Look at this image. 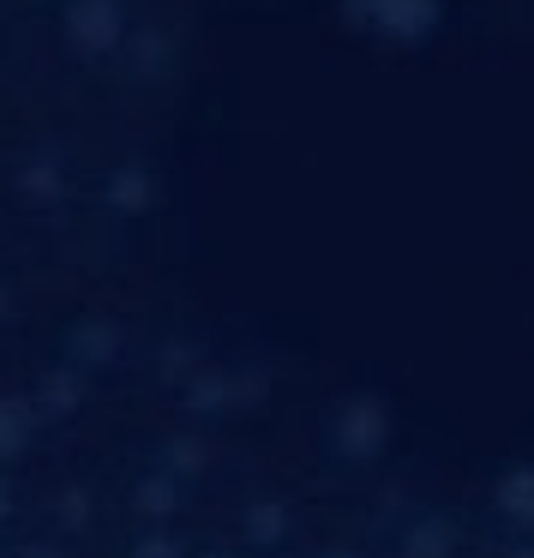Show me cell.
Segmentation results:
<instances>
[{
	"label": "cell",
	"instance_id": "cell-1",
	"mask_svg": "<svg viewBox=\"0 0 534 558\" xmlns=\"http://www.w3.org/2000/svg\"><path fill=\"white\" fill-rule=\"evenodd\" d=\"M0 558H534V0H0Z\"/></svg>",
	"mask_w": 534,
	"mask_h": 558
}]
</instances>
